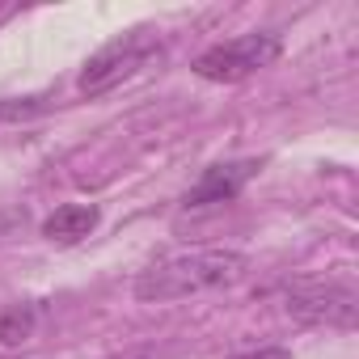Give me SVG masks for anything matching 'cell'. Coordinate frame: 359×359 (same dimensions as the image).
<instances>
[{
    "label": "cell",
    "instance_id": "cell-1",
    "mask_svg": "<svg viewBox=\"0 0 359 359\" xmlns=\"http://www.w3.org/2000/svg\"><path fill=\"white\" fill-rule=\"evenodd\" d=\"M250 275V258L237 250H187L152 262L135 279V300L144 304H169V300H187L199 292H220L233 287Z\"/></svg>",
    "mask_w": 359,
    "mask_h": 359
},
{
    "label": "cell",
    "instance_id": "cell-2",
    "mask_svg": "<svg viewBox=\"0 0 359 359\" xmlns=\"http://www.w3.org/2000/svg\"><path fill=\"white\" fill-rule=\"evenodd\" d=\"M161 51H165V47H161V34H156V30H127V34L110 39L106 47H97V51L85 60V68H81V76H76V89H81L85 97H102V93H110L114 85L131 81L140 68H148Z\"/></svg>",
    "mask_w": 359,
    "mask_h": 359
},
{
    "label": "cell",
    "instance_id": "cell-3",
    "mask_svg": "<svg viewBox=\"0 0 359 359\" xmlns=\"http://www.w3.org/2000/svg\"><path fill=\"white\" fill-rule=\"evenodd\" d=\"M283 51V39L279 34H266V30H254V34H237L229 43H216L208 47L191 68L195 76L212 81V85H237L245 76H254L258 68H271Z\"/></svg>",
    "mask_w": 359,
    "mask_h": 359
},
{
    "label": "cell",
    "instance_id": "cell-4",
    "mask_svg": "<svg viewBox=\"0 0 359 359\" xmlns=\"http://www.w3.org/2000/svg\"><path fill=\"white\" fill-rule=\"evenodd\" d=\"M287 317L300 325H330L355 330L359 321V292L346 279H313L287 287Z\"/></svg>",
    "mask_w": 359,
    "mask_h": 359
},
{
    "label": "cell",
    "instance_id": "cell-5",
    "mask_svg": "<svg viewBox=\"0 0 359 359\" xmlns=\"http://www.w3.org/2000/svg\"><path fill=\"white\" fill-rule=\"evenodd\" d=\"M262 161L258 156H241V161H220V165H208L199 173V182L182 195V208L187 212H199V208H216V203H233L245 187L250 177H258Z\"/></svg>",
    "mask_w": 359,
    "mask_h": 359
},
{
    "label": "cell",
    "instance_id": "cell-6",
    "mask_svg": "<svg viewBox=\"0 0 359 359\" xmlns=\"http://www.w3.org/2000/svg\"><path fill=\"white\" fill-rule=\"evenodd\" d=\"M97 224H102L97 203H64V208H55V212L43 220V237H47L51 245H76V241H85Z\"/></svg>",
    "mask_w": 359,
    "mask_h": 359
},
{
    "label": "cell",
    "instance_id": "cell-7",
    "mask_svg": "<svg viewBox=\"0 0 359 359\" xmlns=\"http://www.w3.org/2000/svg\"><path fill=\"white\" fill-rule=\"evenodd\" d=\"M34 325H39V309L34 304H9L0 313V346H22L34 338Z\"/></svg>",
    "mask_w": 359,
    "mask_h": 359
},
{
    "label": "cell",
    "instance_id": "cell-8",
    "mask_svg": "<svg viewBox=\"0 0 359 359\" xmlns=\"http://www.w3.org/2000/svg\"><path fill=\"white\" fill-rule=\"evenodd\" d=\"M233 359H292V351L287 346H258V351H241Z\"/></svg>",
    "mask_w": 359,
    "mask_h": 359
}]
</instances>
